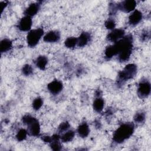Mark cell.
Returning a JSON list of instances; mask_svg holds the SVG:
<instances>
[{
	"label": "cell",
	"instance_id": "obj_1",
	"mask_svg": "<svg viewBox=\"0 0 151 151\" xmlns=\"http://www.w3.org/2000/svg\"><path fill=\"white\" fill-rule=\"evenodd\" d=\"M132 47L133 37L129 34L114 42L113 45L107 47L105 50V57L106 58L110 59L117 55L120 52L127 48H132Z\"/></svg>",
	"mask_w": 151,
	"mask_h": 151
},
{
	"label": "cell",
	"instance_id": "obj_2",
	"mask_svg": "<svg viewBox=\"0 0 151 151\" xmlns=\"http://www.w3.org/2000/svg\"><path fill=\"white\" fill-rule=\"evenodd\" d=\"M134 129L132 123H126L122 124L114 133L113 140L117 143H121L129 138L133 133Z\"/></svg>",
	"mask_w": 151,
	"mask_h": 151
},
{
	"label": "cell",
	"instance_id": "obj_3",
	"mask_svg": "<svg viewBox=\"0 0 151 151\" xmlns=\"http://www.w3.org/2000/svg\"><path fill=\"white\" fill-rule=\"evenodd\" d=\"M137 70V66L134 64H129L126 65L123 70L119 73L117 79L118 84H123L126 81L133 78L136 74Z\"/></svg>",
	"mask_w": 151,
	"mask_h": 151
},
{
	"label": "cell",
	"instance_id": "obj_4",
	"mask_svg": "<svg viewBox=\"0 0 151 151\" xmlns=\"http://www.w3.org/2000/svg\"><path fill=\"white\" fill-rule=\"evenodd\" d=\"M22 122L28 126V133L32 136H38L40 133L38 121L31 115L27 114L22 117Z\"/></svg>",
	"mask_w": 151,
	"mask_h": 151
},
{
	"label": "cell",
	"instance_id": "obj_5",
	"mask_svg": "<svg viewBox=\"0 0 151 151\" xmlns=\"http://www.w3.org/2000/svg\"><path fill=\"white\" fill-rule=\"evenodd\" d=\"M43 34L44 30L40 28L29 31L27 37L28 45L30 47H35L38 43Z\"/></svg>",
	"mask_w": 151,
	"mask_h": 151
},
{
	"label": "cell",
	"instance_id": "obj_6",
	"mask_svg": "<svg viewBox=\"0 0 151 151\" xmlns=\"http://www.w3.org/2000/svg\"><path fill=\"white\" fill-rule=\"evenodd\" d=\"M150 90L151 87L150 83L146 80H141L137 88V95L141 99L146 98L149 96L150 93Z\"/></svg>",
	"mask_w": 151,
	"mask_h": 151
},
{
	"label": "cell",
	"instance_id": "obj_7",
	"mask_svg": "<svg viewBox=\"0 0 151 151\" xmlns=\"http://www.w3.org/2000/svg\"><path fill=\"white\" fill-rule=\"evenodd\" d=\"M136 6V2L134 0L123 1L117 5V9L124 12H133Z\"/></svg>",
	"mask_w": 151,
	"mask_h": 151
},
{
	"label": "cell",
	"instance_id": "obj_8",
	"mask_svg": "<svg viewBox=\"0 0 151 151\" xmlns=\"http://www.w3.org/2000/svg\"><path fill=\"white\" fill-rule=\"evenodd\" d=\"M124 31L122 29H114L107 35L109 41L116 42L124 36Z\"/></svg>",
	"mask_w": 151,
	"mask_h": 151
},
{
	"label": "cell",
	"instance_id": "obj_9",
	"mask_svg": "<svg viewBox=\"0 0 151 151\" xmlns=\"http://www.w3.org/2000/svg\"><path fill=\"white\" fill-rule=\"evenodd\" d=\"M32 24L31 17L25 15L21 19L18 24V28L22 31H28L30 30Z\"/></svg>",
	"mask_w": 151,
	"mask_h": 151
},
{
	"label": "cell",
	"instance_id": "obj_10",
	"mask_svg": "<svg viewBox=\"0 0 151 151\" xmlns=\"http://www.w3.org/2000/svg\"><path fill=\"white\" fill-rule=\"evenodd\" d=\"M63 83L58 80H54L50 83L47 86L48 91L52 94H57L60 93L63 89Z\"/></svg>",
	"mask_w": 151,
	"mask_h": 151
},
{
	"label": "cell",
	"instance_id": "obj_11",
	"mask_svg": "<svg viewBox=\"0 0 151 151\" xmlns=\"http://www.w3.org/2000/svg\"><path fill=\"white\" fill-rule=\"evenodd\" d=\"M142 17V13L140 11L134 10L129 17V22L132 25H136L140 22Z\"/></svg>",
	"mask_w": 151,
	"mask_h": 151
},
{
	"label": "cell",
	"instance_id": "obj_12",
	"mask_svg": "<svg viewBox=\"0 0 151 151\" xmlns=\"http://www.w3.org/2000/svg\"><path fill=\"white\" fill-rule=\"evenodd\" d=\"M60 39V34L57 31H51L47 33L43 37L44 41L47 42H56Z\"/></svg>",
	"mask_w": 151,
	"mask_h": 151
},
{
	"label": "cell",
	"instance_id": "obj_13",
	"mask_svg": "<svg viewBox=\"0 0 151 151\" xmlns=\"http://www.w3.org/2000/svg\"><path fill=\"white\" fill-rule=\"evenodd\" d=\"M40 8V4L38 2L32 3L30 4L28 7L25 11V15L29 16L30 17L35 15L39 11Z\"/></svg>",
	"mask_w": 151,
	"mask_h": 151
},
{
	"label": "cell",
	"instance_id": "obj_14",
	"mask_svg": "<svg viewBox=\"0 0 151 151\" xmlns=\"http://www.w3.org/2000/svg\"><path fill=\"white\" fill-rule=\"evenodd\" d=\"M90 34L88 32H83L77 38V45L80 47H84L88 43V42L90 41Z\"/></svg>",
	"mask_w": 151,
	"mask_h": 151
},
{
	"label": "cell",
	"instance_id": "obj_15",
	"mask_svg": "<svg viewBox=\"0 0 151 151\" xmlns=\"http://www.w3.org/2000/svg\"><path fill=\"white\" fill-rule=\"evenodd\" d=\"M77 132L78 133V135L81 137H83V138L86 137L90 133V129L88 124L85 122L82 123L78 127Z\"/></svg>",
	"mask_w": 151,
	"mask_h": 151
},
{
	"label": "cell",
	"instance_id": "obj_16",
	"mask_svg": "<svg viewBox=\"0 0 151 151\" xmlns=\"http://www.w3.org/2000/svg\"><path fill=\"white\" fill-rule=\"evenodd\" d=\"M12 46V41L7 38L3 39L0 43V51L1 52H5L9 51Z\"/></svg>",
	"mask_w": 151,
	"mask_h": 151
},
{
	"label": "cell",
	"instance_id": "obj_17",
	"mask_svg": "<svg viewBox=\"0 0 151 151\" xmlns=\"http://www.w3.org/2000/svg\"><path fill=\"white\" fill-rule=\"evenodd\" d=\"M132 51V48L126 49L120 52L118 55V60L121 62H125L130 58Z\"/></svg>",
	"mask_w": 151,
	"mask_h": 151
},
{
	"label": "cell",
	"instance_id": "obj_18",
	"mask_svg": "<svg viewBox=\"0 0 151 151\" xmlns=\"http://www.w3.org/2000/svg\"><path fill=\"white\" fill-rule=\"evenodd\" d=\"M47 63H48V59L45 56H44V55H40L35 60L36 66L42 70L45 68Z\"/></svg>",
	"mask_w": 151,
	"mask_h": 151
},
{
	"label": "cell",
	"instance_id": "obj_19",
	"mask_svg": "<svg viewBox=\"0 0 151 151\" xmlns=\"http://www.w3.org/2000/svg\"><path fill=\"white\" fill-rule=\"evenodd\" d=\"M104 105V100L100 97H97L93 102V109L97 112H100L103 110Z\"/></svg>",
	"mask_w": 151,
	"mask_h": 151
},
{
	"label": "cell",
	"instance_id": "obj_20",
	"mask_svg": "<svg viewBox=\"0 0 151 151\" xmlns=\"http://www.w3.org/2000/svg\"><path fill=\"white\" fill-rule=\"evenodd\" d=\"M75 136V132L73 130H67L61 137V139L63 142H71Z\"/></svg>",
	"mask_w": 151,
	"mask_h": 151
},
{
	"label": "cell",
	"instance_id": "obj_21",
	"mask_svg": "<svg viewBox=\"0 0 151 151\" xmlns=\"http://www.w3.org/2000/svg\"><path fill=\"white\" fill-rule=\"evenodd\" d=\"M65 45L68 48H73L77 45V38L75 37H68L65 41Z\"/></svg>",
	"mask_w": 151,
	"mask_h": 151
},
{
	"label": "cell",
	"instance_id": "obj_22",
	"mask_svg": "<svg viewBox=\"0 0 151 151\" xmlns=\"http://www.w3.org/2000/svg\"><path fill=\"white\" fill-rule=\"evenodd\" d=\"M145 118H146V116L145 113L142 111L137 112V113L135 114L134 116V121L137 123H142L144 122Z\"/></svg>",
	"mask_w": 151,
	"mask_h": 151
},
{
	"label": "cell",
	"instance_id": "obj_23",
	"mask_svg": "<svg viewBox=\"0 0 151 151\" xmlns=\"http://www.w3.org/2000/svg\"><path fill=\"white\" fill-rule=\"evenodd\" d=\"M27 134H28V131H27L24 129H21L17 133L16 135V138L18 140V141H19V142L22 141L26 139Z\"/></svg>",
	"mask_w": 151,
	"mask_h": 151
},
{
	"label": "cell",
	"instance_id": "obj_24",
	"mask_svg": "<svg viewBox=\"0 0 151 151\" xmlns=\"http://www.w3.org/2000/svg\"><path fill=\"white\" fill-rule=\"evenodd\" d=\"M43 104V100L41 97H37L32 102V107L35 110H39Z\"/></svg>",
	"mask_w": 151,
	"mask_h": 151
},
{
	"label": "cell",
	"instance_id": "obj_25",
	"mask_svg": "<svg viewBox=\"0 0 151 151\" xmlns=\"http://www.w3.org/2000/svg\"><path fill=\"white\" fill-rule=\"evenodd\" d=\"M22 72L24 75L26 76H28L32 73L33 68L30 65L25 64L24 66H23L22 68Z\"/></svg>",
	"mask_w": 151,
	"mask_h": 151
},
{
	"label": "cell",
	"instance_id": "obj_26",
	"mask_svg": "<svg viewBox=\"0 0 151 151\" xmlns=\"http://www.w3.org/2000/svg\"><path fill=\"white\" fill-rule=\"evenodd\" d=\"M59 140H52L50 143L51 148L53 150H60L61 149V145Z\"/></svg>",
	"mask_w": 151,
	"mask_h": 151
},
{
	"label": "cell",
	"instance_id": "obj_27",
	"mask_svg": "<svg viewBox=\"0 0 151 151\" xmlns=\"http://www.w3.org/2000/svg\"><path fill=\"white\" fill-rule=\"evenodd\" d=\"M105 27L107 29H114L116 26V23L114 19L112 18H109L108 19L106 22H105Z\"/></svg>",
	"mask_w": 151,
	"mask_h": 151
},
{
	"label": "cell",
	"instance_id": "obj_28",
	"mask_svg": "<svg viewBox=\"0 0 151 151\" xmlns=\"http://www.w3.org/2000/svg\"><path fill=\"white\" fill-rule=\"evenodd\" d=\"M70 124L67 122H64L61 123L58 126V130L60 132H64L68 130L70 128Z\"/></svg>",
	"mask_w": 151,
	"mask_h": 151
},
{
	"label": "cell",
	"instance_id": "obj_29",
	"mask_svg": "<svg viewBox=\"0 0 151 151\" xmlns=\"http://www.w3.org/2000/svg\"><path fill=\"white\" fill-rule=\"evenodd\" d=\"M117 10H118L117 7V5H115L113 3L110 4V5H109V11H110V15L115 14Z\"/></svg>",
	"mask_w": 151,
	"mask_h": 151
},
{
	"label": "cell",
	"instance_id": "obj_30",
	"mask_svg": "<svg viewBox=\"0 0 151 151\" xmlns=\"http://www.w3.org/2000/svg\"><path fill=\"white\" fill-rule=\"evenodd\" d=\"M149 38V33L146 31L143 32L141 35V39L143 41H145Z\"/></svg>",
	"mask_w": 151,
	"mask_h": 151
},
{
	"label": "cell",
	"instance_id": "obj_31",
	"mask_svg": "<svg viewBox=\"0 0 151 151\" xmlns=\"http://www.w3.org/2000/svg\"><path fill=\"white\" fill-rule=\"evenodd\" d=\"M42 139L44 142L46 143H51L52 141V137L48 136H44L42 137Z\"/></svg>",
	"mask_w": 151,
	"mask_h": 151
},
{
	"label": "cell",
	"instance_id": "obj_32",
	"mask_svg": "<svg viewBox=\"0 0 151 151\" xmlns=\"http://www.w3.org/2000/svg\"><path fill=\"white\" fill-rule=\"evenodd\" d=\"M8 2H6V1H3V2H1V3H0V5L2 6V8H1V10H2V11L4 9V8L7 6V5H8Z\"/></svg>",
	"mask_w": 151,
	"mask_h": 151
},
{
	"label": "cell",
	"instance_id": "obj_33",
	"mask_svg": "<svg viewBox=\"0 0 151 151\" xmlns=\"http://www.w3.org/2000/svg\"><path fill=\"white\" fill-rule=\"evenodd\" d=\"M94 124H95V126L97 128H99L101 126V123H100V122L99 120H96L95 123H94Z\"/></svg>",
	"mask_w": 151,
	"mask_h": 151
}]
</instances>
